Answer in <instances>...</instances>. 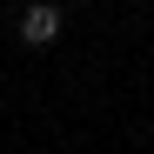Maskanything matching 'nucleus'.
Instances as JSON below:
<instances>
[{"label":"nucleus","instance_id":"nucleus-1","mask_svg":"<svg viewBox=\"0 0 154 154\" xmlns=\"http://www.w3.org/2000/svg\"><path fill=\"white\" fill-rule=\"evenodd\" d=\"M60 27H67V14L54 7V0L20 7V40H27V47H54V40H60Z\"/></svg>","mask_w":154,"mask_h":154}]
</instances>
